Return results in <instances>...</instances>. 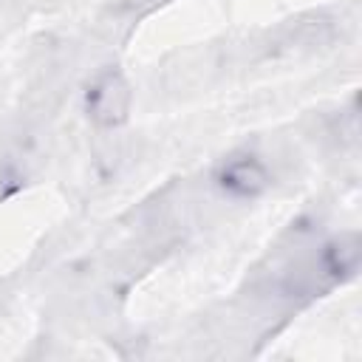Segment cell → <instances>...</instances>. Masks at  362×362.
<instances>
[{
    "instance_id": "7a4b0ae2",
    "label": "cell",
    "mask_w": 362,
    "mask_h": 362,
    "mask_svg": "<svg viewBox=\"0 0 362 362\" xmlns=\"http://www.w3.org/2000/svg\"><path fill=\"white\" fill-rule=\"evenodd\" d=\"M223 184H226L229 189H238V192H243V195H252L255 189H260V187L266 184V173H263V167H260L257 161L243 158V161H235V164L226 167Z\"/></svg>"
},
{
    "instance_id": "6da1fadb",
    "label": "cell",
    "mask_w": 362,
    "mask_h": 362,
    "mask_svg": "<svg viewBox=\"0 0 362 362\" xmlns=\"http://www.w3.org/2000/svg\"><path fill=\"white\" fill-rule=\"evenodd\" d=\"M127 107H130V88H127V82L116 71L102 74L93 82L90 93H88V113H90V119L96 124L113 127V124L124 122Z\"/></svg>"
}]
</instances>
